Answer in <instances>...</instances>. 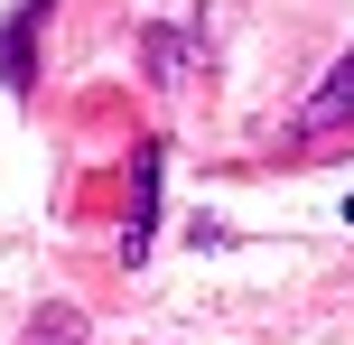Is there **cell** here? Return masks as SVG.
I'll list each match as a JSON object with an SVG mask.
<instances>
[{
  "label": "cell",
  "instance_id": "cell-3",
  "mask_svg": "<svg viewBox=\"0 0 354 345\" xmlns=\"http://www.w3.org/2000/svg\"><path fill=\"white\" fill-rule=\"evenodd\" d=\"M140 66H149V84H168V93H177L196 66H205V47H196L187 28H140Z\"/></svg>",
  "mask_w": 354,
  "mask_h": 345
},
{
  "label": "cell",
  "instance_id": "cell-1",
  "mask_svg": "<svg viewBox=\"0 0 354 345\" xmlns=\"http://www.w3.org/2000/svg\"><path fill=\"white\" fill-rule=\"evenodd\" d=\"M336 131H354V47L326 66V84L308 93L299 112H289V131H280V149H317V140H336Z\"/></svg>",
  "mask_w": 354,
  "mask_h": 345
},
{
  "label": "cell",
  "instance_id": "cell-4",
  "mask_svg": "<svg viewBox=\"0 0 354 345\" xmlns=\"http://www.w3.org/2000/svg\"><path fill=\"white\" fill-rule=\"evenodd\" d=\"M149 224H159V149L131 159V234H122V261H149Z\"/></svg>",
  "mask_w": 354,
  "mask_h": 345
},
{
  "label": "cell",
  "instance_id": "cell-6",
  "mask_svg": "<svg viewBox=\"0 0 354 345\" xmlns=\"http://www.w3.org/2000/svg\"><path fill=\"white\" fill-rule=\"evenodd\" d=\"M345 215H354V205H345Z\"/></svg>",
  "mask_w": 354,
  "mask_h": 345
},
{
  "label": "cell",
  "instance_id": "cell-2",
  "mask_svg": "<svg viewBox=\"0 0 354 345\" xmlns=\"http://www.w3.org/2000/svg\"><path fill=\"white\" fill-rule=\"evenodd\" d=\"M47 10H56V0H19L10 28H0V84H10V93L37 84V28H47Z\"/></svg>",
  "mask_w": 354,
  "mask_h": 345
},
{
  "label": "cell",
  "instance_id": "cell-5",
  "mask_svg": "<svg viewBox=\"0 0 354 345\" xmlns=\"http://www.w3.org/2000/svg\"><path fill=\"white\" fill-rule=\"evenodd\" d=\"M19 345H84V308H56V299H47V308L19 327Z\"/></svg>",
  "mask_w": 354,
  "mask_h": 345
}]
</instances>
